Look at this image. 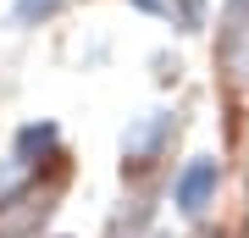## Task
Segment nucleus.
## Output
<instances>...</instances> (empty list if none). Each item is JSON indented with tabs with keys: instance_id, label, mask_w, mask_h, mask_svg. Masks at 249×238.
<instances>
[{
	"instance_id": "obj_1",
	"label": "nucleus",
	"mask_w": 249,
	"mask_h": 238,
	"mask_svg": "<svg viewBox=\"0 0 249 238\" xmlns=\"http://www.w3.org/2000/svg\"><path fill=\"white\" fill-rule=\"evenodd\" d=\"M216 188H222V166H216L211 155H194V161L178 172L172 194H178V211H183V216H199L205 205L216 200Z\"/></svg>"
},
{
	"instance_id": "obj_2",
	"label": "nucleus",
	"mask_w": 249,
	"mask_h": 238,
	"mask_svg": "<svg viewBox=\"0 0 249 238\" xmlns=\"http://www.w3.org/2000/svg\"><path fill=\"white\" fill-rule=\"evenodd\" d=\"M178 133V116L172 111H155V116H144L139 128H127L122 133V155L133 161V166H150V155H160V144Z\"/></svg>"
},
{
	"instance_id": "obj_3",
	"label": "nucleus",
	"mask_w": 249,
	"mask_h": 238,
	"mask_svg": "<svg viewBox=\"0 0 249 238\" xmlns=\"http://www.w3.org/2000/svg\"><path fill=\"white\" fill-rule=\"evenodd\" d=\"M55 144H61V133H55L50 122H28V128L17 133V150H11V161L34 172V166H39V155H50Z\"/></svg>"
},
{
	"instance_id": "obj_4",
	"label": "nucleus",
	"mask_w": 249,
	"mask_h": 238,
	"mask_svg": "<svg viewBox=\"0 0 249 238\" xmlns=\"http://www.w3.org/2000/svg\"><path fill=\"white\" fill-rule=\"evenodd\" d=\"M61 6H67V0H17V11H11V17H17L22 28H34V22H50Z\"/></svg>"
},
{
	"instance_id": "obj_5",
	"label": "nucleus",
	"mask_w": 249,
	"mask_h": 238,
	"mask_svg": "<svg viewBox=\"0 0 249 238\" xmlns=\"http://www.w3.org/2000/svg\"><path fill=\"white\" fill-rule=\"evenodd\" d=\"M133 6H144V11H155V17H172V11H178V0H133Z\"/></svg>"
}]
</instances>
